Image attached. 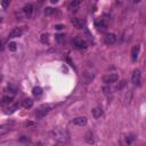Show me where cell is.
<instances>
[{
    "mask_svg": "<svg viewBox=\"0 0 146 146\" xmlns=\"http://www.w3.org/2000/svg\"><path fill=\"white\" fill-rule=\"evenodd\" d=\"M51 138H52L55 141L59 143V144H66V143H68V140H70V135H68V132L65 131V130L56 129V130L51 131Z\"/></svg>",
    "mask_w": 146,
    "mask_h": 146,
    "instance_id": "1",
    "label": "cell"
},
{
    "mask_svg": "<svg viewBox=\"0 0 146 146\" xmlns=\"http://www.w3.org/2000/svg\"><path fill=\"white\" fill-rule=\"evenodd\" d=\"M51 107H52V105H49V104H46V105L40 106V107L36 110V112H35L36 117H42V116H44V115L51 110Z\"/></svg>",
    "mask_w": 146,
    "mask_h": 146,
    "instance_id": "2",
    "label": "cell"
},
{
    "mask_svg": "<svg viewBox=\"0 0 146 146\" xmlns=\"http://www.w3.org/2000/svg\"><path fill=\"white\" fill-rule=\"evenodd\" d=\"M73 44L76 49H86L87 48V42L81 36H76L73 39Z\"/></svg>",
    "mask_w": 146,
    "mask_h": 146,
    "instance_id": "3",
    "label": "cell"
},
{
    "mask_svg": "<svg viewBox=\"0 0 146 146\" xmlns=\"http://www.w3.org/2000/svg\"><path fill=\"white\" fill-rule=\"evenodd\" d=\"M119 79L117 74L116 73H110V74H106L103 76V82L106 83V84H110V83H114L116 82Z\"/></svg>",
    "mask_w": 146,
    "mask_h": 146,
    "instance_id": "4",
    "label": "cell"
},
{
    "mask_svg": "<svg viewBox=\"0 0 146 146\" xmlns=\"http://www.w3.org/2000/svg\"><path fill=\"white\" fill-rule=\"evenodd\" d=\"M140 81H141V72H140V70H135L131 75V82L135 86H139Z\"/></svg>",
    "mask_w": 146,
    "mask_h": 146,
    "instance_id": "5",
    "label": "cell"
},
{
    "mask_svg": "<svg viewBox=\"0 0 146 146\" xmlns=\"http://www.w3.org/2000/svg\"><path fill=\"white\" fill-rule=\"evenodd\" d=\"M71 23H72V25H73L75 29H78V30H81V29H83V27L86 26V22H84L83 19H81V18H78V17L72 18V19H71Z\"/></svg>",
    "mask_w": 146,
    "mask_h": 146,
    "instance_id": "6",
    "label": "cell"
},
{
    "mask_svg": "<svg viewBox=\"0 0 146 146\" xmlns=\"http://www.w3.org/2000/svg\"><path fill=\"white\" fill-rule=\"evenodd\" d=\"M115 41H116V36H115V34H113V33H108V34H106V35L104 36V42H105L106 44H108V46L115 43Z\"/></svg>",
    "mask_w": 146,
    "mask_h": 146,
    "instance_id": "7",
    "label": "cell"
},
{
    "mask_svg": "<svg viewBox=\"0 0 146 146\" xmlns=\"http://www.w3.org/2000/svg\"><path fill=\"white\" fill-rule=\"evenodd\" d=\"M73 124L79 125V127H83L87 124V117L86 116H78V117L73 119Z\"/></svg>",
    "mask_w": 146,
    "mask_h": 146,
    "instance_id": "8",
    "label": "cell"
},
{
    "mask_svg": "<svg viewBox=\"0 0 146 146\" xmlns=\"http://www.w3.org/2000/svg\"><path fill=\"white\" fill-rule=\"evenodd\" d=\"M139 50H140V47L138 44L132 47V49H131V59H132V62H136L137 60L138 55H139Z\"/></svg>",
    "mask_w": 146,
    "mask_h": 146,
    "instance_id": "9",
    "label": "cell"
},
{
    "mask_svg": "<svg viewBox=\"0 0 146 146\" xmlns=\"http://www.w3.org/2000/svg\"><path fill=\"white\" fill-rule=\"evenodd\" d=\"M23 13H24V15L29 18V17H31V15H32V13H33V6L32 5H26V6H24V8H23Z\"/></svg>",
    "mask_w": 146,
    "mask_h": 146,
    "instance_id": "10",
    "label": "cell"
},
{
    "mask_svg": "<svg viewBox=\"0 0 146 146\" xmlns=\"http://www.w3.org/2000/svg\"><path fill=\"white\" fill-rule=\"evenodd\" d=\"M96 27L99 31H105L107 29V23L104 19H99V21L96 22Z\"/></svg>",
    "mask_w": 146,
    "mask_h": 146,
    "instance_id": "11",
    "label": "cell"
},
{
    "mask_svg": "<svg viewBox=\"0 0 146 146\" xmlns=\"http://www.w3.org/2000/svg\"><path fill=\"white\" fill-rule=\"evenodd\" d=\"M22 33H23V31L19 29V27H16V29H14V30H11V32L9 33V38H18V36H21L22 35Z\"/></svg>",
    "mask_w": 146,
    "mask_h": 146,
    "instance_id": "12",
    "label": "cell"
},
{
    "mask_svg": "<svg viewBox=\"0 0 146 146\" xmlns=\"http://www.w3.org/2000/svg\"><path fill=\"white\" fill-rule=\"evenodd\" d=\"M22 106H23L24 108H31V107L33 106V100H32L31 98H25V99H23V102H22Z\"/></svg>",
    "mask_w": 146,
    "mask_h": 146,
    "instance_id": "13",
    "label": "cell"
},
{
    "mask_svg": "<svg viewBox=\"0 0 146 146\" xmlns=\"http://www.w3.org/2000/svg\"><path fill=\"white\" fill-rule=\"evenodd\" d=\"M18 108V104H13V105H8L7 107H6V110H5V113L6 114H11V113H14L16 110Z\"/></svg>",
    "mask_w": 146,
    "mask_h": 146,
    "instance_id": "14",
    "label": "cell"
},
{
    "mask_svg": "<svg viewBox=\"0 0 146 146\" xmlns=\"http://www.w3.org/2000/svg\"><path fill=\"white\" fill-rule=\"evenodd\" d=\"M13 103V96H3L2 99H1V105L5 106V105H10Z\"/></svg>",
    "mask_w": 146,
    "mask_h": 146,
    "instance_id": "15",
    "label": "cell"
},
{
    "mask_svg": "<svg viewBox=\"0 0 146 146\" xmlns=\"http://www.w3.org/2000/svg\"><path fill=\"white\" fill-rule=\"evenodd\" d=\"M92 115H94L95 119H99V117L103 115V110H102V107H95V108L92 110Z\"/></svg>",
    "mask_w": 146,
    "mask_h": 146,
    "instance_id": "16",
    "label": "cell"
},
{
    "mask_svg": "<svg viewBox=\"0 0 146 146\" xmlns=\"http://www.w3.org/2000/svg\"><path fill=\"white\" fill-rule=\"evenodd\" d=\"M80 6V0H72L68 5V9L70 10H76Z\"/></svg>",
    "mask_w": 146,
    "mask_h": 146,
    "instance_id": "17",
    "label": "cell"
},
{
    "mask_svg": "<svg viewBox=\"0 0 146 146\" xmlns=\"http://www.w3.org/2000/svg\"><path fill=\"white\" fill-rule=\"evenodd\" d=\"M9 130H10V125L9 124H1L0 125V137L5 136Z\"/></svg>",
    "mask_w": 146,
    "mask_h": 146,
    "instance_id": "18",
    "label": "cell"
},
{
    "mask_svg": "<svg viewBox=\"0 0 146 146\" xmlns=\"http://www.w3.org/2000/svg\"><path fill=\"white\" fill-rule=\"evenodd\" d=\"M40 40L42 43H48L49 42V34L48 33H42L40 36Z\"/></svg>",
    "mask_w": 146,
    "mask_h": 146,
    "instance_id": "19",
    "label": "cell"
},
{
    "mask_svg": "<svg viewBox=\"0 0 146 146\" xmlns=\"http://www.w3.org/2000/svg\"><path fill=\"white\" fill-rule=\"evenodd\" d=\"M32 94H33L34 96H41V95H42V89H41L40 87H34V88L32 89Z\"/></svg>",
    "mask_w": 146,
    "mask_h": 146,
    "instance_id": "20",
    "label": "cell"
},
{
    "mask_svg": "<svg viewBox=\"0 0 146 146\" xmlns=\"http://www.w3.org/2000/svg\"><path fill=\"white\" fill-rule=\"evenodd\" d=\"M8 49H9L10 51H15V50L17 49V43L14 42V41H13V42H9V43H8Z\"/></svg>",
    "mask_w": 146,
    "mask_h": 146,
    "instance_id": "21",
    "label": "cell"
},
{
    "mask_svg": "<svg viewBox=\"0 0 146 146\" xmlns=\"http://www.w3.org/2000/svg\"><path fill=\"white\" fill-rule=\"evenodd\" d=\"M54 13H56V10L52 9V8H46V10H44V14H46V15H51V14H54Z\"/></svg>",
    "mask_w": 146,
    "mask_h": 146,
    "instance_id": "22",
    "label": "cell"
},
{
    "mask_svg": "<svg viewBox=\"0 0 146 146\" xmlns=\"http://www.w3.org/2000/svg\"><path fill=\"white\" fill-rule=\"evenodd\" d=\"M9 3H10V0H1V6H2V8H7V7L9 6Z\"/></svg>",
    "mask_w": 146,
    "mask_h": 146,
    "instance_id": "23",
    "label": "cell"
},
{
    "mask_svg": "<svg viewBox=\"0 0 146 146\" xmlns=\"http://www.w3.org/2000/svg\"><path fill=\"white\" fill-rule=\"evenodd\" d=\"M124 86H125V80H122V81H120V83L116 86V89H119V90H120V89H122Z\"/></svg>",
    "mask_w": 146,
    "mask_h": 146,
    "instance_id": "24",
    "label": "cell"
},
{
    "mask_svg": "<svg viewBox=\"0 0 146 146\" xmlns=\"http://www.w3.org/2000/svg\"><path fill=\"white\" fill-rule=\"evenodd\" d=\"M132 140H133V136H127V140H125L127 144H130Z\"/></svg>",
    "mask_w": 146,
    "mask_h": 146,
    "instance_id": "25",
    "label": "cell"
},
{
    "mask_svg": "<svg viewBox=\"0 0 146 146\" xmlns=\"http://www.w3.org/2000/svg\"><path fill=\"white\" fill-rule=\"evenodd\" d=\"M55 29H56V30H62V29H64V25H62V24L55 25Z\"/></svg>",
    "mask_w": 146,
    "mask_h": 146,
    "instance_id": "26",
    "label": "cell"
},
{
    "mask_svg": "<svg viewBox=\"0 0 146 146\" xmlns=\"http://www.w3.org/2000/svg\"><path fill=\"white\" fill-rule=\"evenodd\" d=\"M50 2H51V3H57L58 0H50Z\"/></svg>",
    "mask_w": 146,
    "mask_h": 146,
    "instance_id": "27",
    "label": "cell"
},
{
    "mask_svg": "<svg viewBox=\"0 0 146 146\" xmlns=\"http://www.w3.org/2000/svg\"><path fill=\"white\" fill-rule=\"evenodd\" d=\"M140 1H141V0H133L135 3H138V2H140Z\"/></svg>",
    "mask_w": 146,
    "mask_h": 146,
    "instance_id": "28",
    "label": "cell"
},
{
    "mask_svg": "<svg viewBox=\"0 0 146 146\" xmlns=\"http://www.w3.org/2000/svg\"><path fill=\"white\" fill-rule=\"evenodd\" d=\"M116 1H117V2H121V1H122V0H116Z\"/></svg>",
    "mask_w": 146,
    "mask_h": 146,
    "instance_id": "29",
    "label": "cell"
},
{
    "mask_svg": "<svg viewBox=\"0 0 146 146\" xmlns=\"http://www.w3.org/2000/svg\"><path fill=\"white\" fill-rule=\"evenodd\" d=\"M38 1H42V0H38Z\"/></svg>",
    "mask_w": 146,
    "mask_h": 146,
    "instance_id": "30",
    "label": "cell"
},
{
    "mask_svg": "<svg viewBox=\"0 0 146 146\" xmlns=\"http://www.w3.org/2000/svg\"><path fill=\"white\" fill-rule=\"evenodd\" d=\"M0 80H1V76H0Z\"/></svg>",
    "mask_w": 146,
    "mask_h": 146,
    "instance_id": "31",
    "label": "cell"
}]
</instances>
